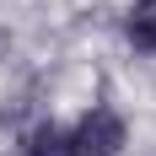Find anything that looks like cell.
<instances>
[{
    "instance_id": "2",
    "label": "cell",
    "mask_w": 156,
    "mask_h": 156,
    "mask_svg": "<svg viewBox=\"0 0 156 156\" xmlns=\"http://www.w3.org/2000/svg\"><path fill=\"white\" fill-rule=\"evenodd\" d=\"M16 156H81L76 151V129L65 124V119H38V124L22 129Z\"/></svg>"
},
{
    "instance_id": "1",
    "label": "cell",
    "mask_w": 156,
    "mask_h": 156,
    "mask_svg": "<svg viewBox=\"0 0 156 156\" xmlns=\"http://www.w3.org/2000/svg\"><path fill=\"white\" fill-rule=\"evenodd\" d=\"M70 129H76V151L81 156H124L129 151V119L108 97H97L92 108H81Z\"/></svg>"
},
{
    "instance_id": "3",
    "label": "cell",
    "mask_w": 156,
    "mask_h": 156,
    "mask_svg": "<svg viewBox=\"0 0 156 156\" xmlns=\"http://www.w3.org/2000/svg\"><path fill=\"white\" fill-rule=\"evenodd\" d=\"M119 32H124V43L135 48V54L156 59V0H129V5H124V22H119Z\"/></svg>"
}]
</instances>
